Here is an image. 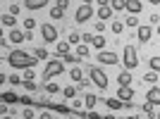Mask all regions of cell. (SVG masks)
Returning a JSON list of instances; mask_svg holds the SVG:
<instances>
[{
  "mask_svg": "<svg viewBox=\"0 0 160 119\" xmlns=\"http://www.w3.org/2000/svg\"><path fill=\"white\" fill-rule=\"evenodd\" d=\"M7 62H10V67H14V69H33L36 62H38V57L24 53V50H12V53L7 55Z\"/></svg>",
  "mask_w": 160,
  "mask_h": 119,
  "instance_id": "obj_1",
  "label": "cell"
},
{
  "mask_svg": "<svg viewBox=\"0 0 160 119\" xmlns=\"http://www.w3.org/2000/svg\"><path fill=\"white\" fill-rule=\"evenodd\" d=\"M65 72V64H62L60 60H50L46 64V69H43V79H53V76H58V74H62Z\"/></svg>",
  "mask_w": 160,
  "mask_h": 119,
  "instance_id": "obj_2",
  "label": "cell"
},
{
  "mask_svg": "<svg viewBox=\"0 0 160 119\" xmlns=\"http://www.w3.org/2000/svg\"><path fill=\"white\" fill-rule=\"evenodd\" d=\"M136 64H139L136 48H134V45H124V69H134Z\"/></svg>",
  "mask_w": 160,
  "mask_h": 119,
  "instance_id": "obj_3",
  "label": "cell"
},
{
  "mask_svg": "<svg viewBox=\"0 0 160 119\" xmlns=\"http://www.w3.org/2000/svg\"><path fill=\"white\" fill-rule=\"evenodd\" d=\"M91 81H93L98 88H108V76H105V72H100L98 67H91Z\"/></svg>",
  "mask_w": 160,
  "mask_h": 119,
  "instance_id": "obj_4",
  "label": "cell"
},
{
  "mask_svg": "<svg viewBox=\"0 0 160 119\" xmlns=\"http://www.w3.org/2000/svg\"><path fill=\"white\" fill-rule=\"evenodd\" d=\"M91 17H93V7H91V5H81L79 10L74 12V19L79 21V24H86Z\"/></svg>",
  "mask_w": 160,
  "mask_h": 119,
  "instance_id": "obj_5",
  "label": "cell"
},
{
  "mask_svg": "<svg viewBox=\"0 0 160 119\" xmlns=\"http://www.w3.org/2000/svg\"><path fill=\"white\" fill-rule=\"evenodd\" d=\"M41 36H43V40L53 43V40H58V29H55L53 24H43V26H41Z\"/></svg>",
  "mask_w": 160,
  "mask_h": 119,
  "instance_id": "obj_6",
  "label": "cell"
},
{
  "mask_svg": "<svg viewBox=\"0 0 160 119\" xmlns=\"http://www.w3.org/2000/svg\"><path fill=\"white\" fill-rule=\"evenodd\" d=\"M98 60L103 62V64H117V62H120V57H117L115 53H110V50H108V53H105V50H100Z\"/></svg>",
  "mask_w": 160,
  "mask_h": 119,
  "instance_id": "obj_7",
  "label": "cell"
},
{
  "mask_svg": "<svg viewBox=\"0 0 160 119\" xmlns=\"http://www.w3.org/2000/svg\"><path fill=\"white\" fill-rule=\"evenodd\" d=\"M136 36H139V40H141V43H148V40H151V36H153V29L148 26V24H143V26H139Z\"/></svg>",
  "mask_w": 160,
  "mask_h": 119,
  "instance_id": "obj_8",
  "label": "cell"
},
{
  "mask_svg": "<svg viewBox=\"0 0 160 119\" xmlns=\"http://www.w3.org/2000/svg\"><path fill=\"white\" fill-rule=\"evenodd\" d=\"M124 10H127L129 14H139L141 10H143V2H141V0H127Z\"/></svg>",
  "mask_w": 160,
  "mask_h": 119,
  "instance_id": "obj_9",
  "label": "cell"
},
{
  "mask_svg": "<svg viewBox=\"0 0 160 119\" xmlns=\"http://www.w3.org/2000/svg\"><path fill=\"white\" fill-rule=\"evenodd\" d=\"M117 98H120L122 102H129V100L134 98V91H132V86H120V91H117Z\"/></svg>",
  "mask_w": 160,
  "mask_h": 119,
  "instance_id": "obj_10",
  "label": "cell"
},
{
  "mask_svg": "<svg viewBox=\"0 0 160 119\" xmlns=\"http://www.w3.org/2000/svg\"><path fill=\"white\" fill-rule=\"evenodd\" d=\"M46 5H48V0H24L27 10H43Z\"/></svg>",
  "mask_w": 160,
  "mask_h": 119,
  "instance_id": "obj_11",
  "label": "cell"
},
{
  "mask_svg": "<svg viewBox=\"0 0 160 119\" xmlns=\"http://www.w3.org/2000/svg\"><path fill=\"white\" fill-rule=\"evenodd\" d=\"M146 100L148 102H153V105H160V88H151V91L146 93Z\"/></svg>",
  "mask_w": 160,
  "mask_h": 119,
  "instance_id": "obj_12",
  "label": "cell"
},
{
  "mask_svg": "<svg viewBox=\"0 0 160 119\" xmlns=\"http://www.w3.org/2000/svg\"><path fill=\"white\" fill-rule=\"evenodd\" d=\"M24 40H29L27 38V33H22V31H10V43H24Z\"/></svg>",
  "mask_w": 160,
  "mask_h": 119,
  "instance_id": "obj_13",
  "label": "cell"
},
{
  "mask_svg": "<svg viewBox=\"0 0 160 119\" xmlns=\"http://www.w3.org/2000/svg\"><path fill=\"white\" fill-rule=\"evenodd\" d=\"M117 81H120V86H129V83H132V74H129V69H122L120 76H117Z\"/></svg>",
  "mask_w": 160,
  "mask_h": 119,
  "instance_id": "obj_14",
  "label": "cell"
},
{
  "mask_svg": "<svg viewBox=\"0 0 160 119\" xmlns=\"http://www.w3.org/2000/svg\"><path fill=\"white\" fill-rule=\"evenodd\" d=\"M58 55H60V57L72 55V53H69V40H60V43H58Z\"/></svg>",
  "mask_w": 160,
  "mask_h": 119,
  "instance_id": "obj_15",
  "label": "cell"
},
{
  "mask_svg": "<svg viewBox=\"0 0 160 119\" xmlns=\"http://www.w3.org/2000/svg\"><path fill=\"white\" fill-rule=\"evenodd\" d=\"M77 57L79 60H84V57H88V43H79V45H77Z\"/></svg>",
  "mask_w": 160,
  "mask_h": 119,
  "instance_id": "obj_16",
  "label": "cell"
},
{
  "mask_svg": "<svg viewBox=\"0 0 160 119\" xmlns=\"http://www.w3.org/2000/svg\"><path fill=\"white\" fill-rule=\"evenodd\" d=\"M17 100H22L19 95H14V93H2V102H5V105H12V102H17Z\"/></svg>",
  "mask_w": 160,
  "mask_h": 119,
  "instance_id": "obj_17",
  "label": "cell"
},
{
  "mask_svg": "<svg viewBox=\"0 0 160 119\" xmlns=\"http://www.w3.org/2000/svg\"><path fill=\"white\" fill-rule=\"evenodd\" d=\"M105 105L110 107V110H120V107L124 105V102H122L120 98H108V100H105Z\"/></svg>",
  "mask_w": 160,
  "mask_h": 119,
  "instance_id": "obj_18",
  "label": "cell"
},
{
  "mask_svg": "<svg viewBox=\"0 0 160 119\" xmlns=\"http://www.w3.org/2000/svg\"><path fill=\"white\" fill-rule=\"evenodd\" d=\"M110 14H112V7H100L98 10V19L105 21V19H110Z\"/></svg>",
  "mask_w": 160,
  "mask_h": 119,
  "instance_id": "obj_19",
  "label": "cell"
},
{
  "mask_svg": "<svg viewBox=\"0 0 160 119\" xmlns=\"http://www.w3.org/2000/svg\"><path fill=\"white\" fill-rule=\"evenodd\" d=\"M50 17H53V19H62V17H65V10H62L60 5L50 7Z\"/></svg>",
  "mask_w": 160,
  "mask_h": 119,
  "instance_id": "obj_20",
  "label": "cell"
},
{
  "mask_svg": "<svg viewBox=\"0 0 160 119\" xmlns=\"http://www.w3.org/2000/svg\"><path fill=\"white\" fill-rule=\"evenodd\" d=\"M96 102H98V95H93V93H86V110H93Z\"/></svg>",
  "mask_w": 160,
  "mask_h": 119,
  "instance_id": "obj_21",
  "label": "cell"
},
{
  "mask_svg": "<svg viewBox=\"0 0 160 119\" xmlns=\"http://www.w3.org/2000/svg\"><path fill=\"white\" fill-rule=\"evenodd\" d=\"M14 24H17V19H14V14H2V26H10V29H12Z\"/></svg>",
  "mask_w": 160,
  "mask_h": 119,
  "instance_id": "obj_22",
  "label": "cell"
},
{
  "mask_svg": "<svg viewBox=\"0 0 160 119\" xmlns=\"http://www.w3.org/2000/svg\"><path fill=\"white\" fill-rule=\"evenodd\" d=\"M69 79H74L77 83H79V81H84V74H81V69H79V67H74L72 72H69Z\"/></svg>",
  "mask_w": 160,
  "mask_h": 119,
  "instance_id": "obj_23",
  "label": "cell"
},
{
  "mask_svg": "<svg viewBox=\"0 0 160 119\" xmlns=\"http://www.w3.org/2000/svg\"><path fill=\"white\" fill-rule=\"evenodd\" d=\"M148 67H151V72H160V57H151Z\"/></svg>",
  "mask_w": 160,
  "mask_h": 119,
  "instance_id": "obj_24",
  "label": "cell"
},
{
  "mask_svg": "<svg viewBox=\"0 0 160 119\" xmlns=\"http://www.w3.org/2000/svg\"><path fill=\"white\" fill-rule=\"evenodd\" d=\"M143 114H146V117H155V112H153V102H143Z\"/></svg>",
  "mask_w": 160,
  "mask_h": 119,
  "instance_id": "obj_25",
  "label": "cell"
},
{
  "mask_svg": "<svg viewBox=\"0 0 160 119\" xmlns=\"http://www.w3.org/2000/svg\"><path fill=\"white\" fill-rule=\"evenodd\" d=\"M124 5H127V0H110V7H112V10H124Z\"/></svg>",
  "mask_w": 160,
  "mask_h": 119,
  "instance_id": "obj_26",
  "label": "cell"
},
{
  "mask_svg": "<svg viewBox=\"0 0 160 119\" xmlns=\"http://www.w3.org/2000/svg\"><path fill=\"white\" fill-rule=\"evenodd\" d=\"M79 43H81V36L77 31H72L69 33V45H79Z\"/></svg>",
  "mask_w": 160,
  "mask_h": 119,
  "instance_id": "obj_27",
  "label": "cell"
},
{
  "mask_svg": "<svg viewBox=\"0 0 160 119\" xmlns=\"http://www.w3.org/2000/svg\"><path fill=\"white\" fill-rule=\"evenodd\" d=\"M33 55H36L38 60H48V50H46V48H36V50H33Z\"/></svg>",
  "mask_w": 160,
  "mask_h": 119,
  "instance_id": "obj_28",
  "label": "cell"
},
{
  "mask_svg": "<svg viewBox=\"0 0 160 119\" xmlns=\"http://www.w3.org/2000/svg\"><path fill=\"white\" fill-rule=\"evenodd\" d=\"M93 45H96V48H100V50L105 48V38H103L100 33H98V36H93Z\"/></svg>",
  "mask_w": 160,
  "mask_h": 119,
  "instance_id": "obj_29",
  "label": "cell"
},
{
  "mask_svg": "<svg viewBox=\"0 0 160 119\" xmlns=\"http://www.w3.org/2000/svg\"><path fill=\"white\" fill-rule=\"evenodd\" d=\"M143 81H146V83H155V81H158V72H148L146 76H143Z\"/></svg>",
  "mask_w": 160,
  "mask_h": 119,
  "instance_id": "obj_30",
  "label": "cell"
},
{
  "mask_svg": "<svg viewBox=\"0 0 160 119\" xmlns=\"http://www.w3.org/2000/svg\"><path fill=\"white\" fill-rule=\"evenodd\" d=\"M110 29H112V33H122V31H124V24H122V21H112Z\"/></svg>",
  "mask_w": 160,
  "mask_h": 119,
  "instance_id": "obj_31",
  "label": "cell"
},
{
  "mask_svg": "<svg viewBox=\"0 0 160 119\" xmlns=\"http://www.w3.org/2000/svg\"><path fill=\"white\" fill-rule=\"evenodd\" d=\"M124 24H127V26H132V29H134V26H139V19H136V14H129Z\"/></svg>",
  "mask_w": 160,
  "mask_h": 119,
  "instance_id": "obj_32",
  "label": "cell"
},
{
  "mask_svg": "<svg viewBox=\"0 0 160 119\" xmlns=\"http://www.w3.org/2000/svg\"><path fill=\"white\" fill-rule=\"evenodd\" d=\"M10 83H12V86H19V83H24V76H17V74H12V76H10Z\"/></svg>",
  "mask_w": 160,
  "mask_h": 119,
  "instance_id": "obj_33",
  "label": "cell"
},
{
  "mask_svg": "<svg viewBox=\"0 0 160 119\" xmlns=\"http://www.w3.org/2000/svg\"><path fill=\"white\" fill-rule=\"evenodd\" d=\"M46 88H48V93H58V91H60L55 81H46Z\"/></svg>",
  "mask_w": 160,
  "mask_h": 119,
  "instance_id": "obj_34",
  "label": "cell"
},
{
  "mask_svg": "<svg viewBox=\"0 0 160 119\" xmlns=\"http://www.w3.org/2000/svg\"><path fill=\"white\" fill-rule=\"evenodd\" d=\"M24 88H27V91L31 93L33 88H36V83H33V79H24Z\"/></svg>",
  "mask_w": 160,
  "mask_h": 119,
  "instance_id": "obj_35",
  "label": "cell"
},
{
  "mask_svg": "<svg viewBox=\"0 0 160 119\" xmlns=\"http://www.w3.org/2000/svg\"><path fill=\"white\" fill-rule=\"evenodd\" d=\"M74 95H77V88L67 86V88H65V98H74Z\"/></svg>",
  "mask_w": 160,
  "mask_h": 119,
  "instance_id": "obj_36",
  "label": "cell"
},
{
  "mask_svg": "<svg viewBox=\"0 0 160 119\" xmlns=\"http://www.w3.org/2000/svg\"><path fill=\"white\" fill-rule=\"evenodd\" d=\"M33 26H36V19H24V29H27V31H31Z\"/></svg>",
  "mask_w": 160,
  "mask_h": 119,
  "instance_id": "obj_37",
  "label": "cell"
},
{
  "mask_svg": "<svg viewBox=\"0 0 160 119\" xmlns=\"http://www.w3.org/2000/svg\"><path fill=\"white\" fill-rule=\"evenodd\" d=\"M22 102H24V105H27V107L36 105V100H33V98H29V95H24V98H22Z\"/></svg>",
  "mask_w": 160,
  "mask_h": 119,
  "instance_id": "obj_38",
  "label": "cell"
},
{
  "mask_svg": "<svg viewBox=\"0 0 160 119\" xmlns=\"http://www.w3.org/2000/svg\"><path fill=\"white\" fill-rule=\"evenodd\" d=\"M105 31V21H96V33H103Z\"/></svg>",
  "mask_w": 160,
  "mask_h": 119,
  "instance_id": "obj_39",
  "label": "cell"
},
{
  "mask_svg": "<svg viewBox=\"0 0 160 119\" xmlns=\"http://www.w3.org/2000/svg\"><path fill=\"white\" fill-rule=\"evenodd\" d=\"M88 119H103V114L93 112V110H88Z\"/></svg>",
  "mask_w": 160,
  "mask_h": 119,
  "instance_id": "obj_40",
  "label": "cell"
},
{
  "mask_svg": "<svg viewBox=\"0 0 160 119\" xmlns=\"http://www.w3.org/2000/svg\"><path fill=\"white\" fill-rule=\"evenodd\" d=\"M81 40H86V43H93V36H91V33H84V36H81Z\"/></svg>",
  "mask_w": 160,
  "mask_h": 119,
  "instance_id": "obj_41",
  "label": "cell"
},
{
  "mask_svg": "<svg viewBox=\"0 0 160 119\" xmlns=\"http://www.w3.org/2000/svg\"><path fill=\"white\" fill-rule=\"evenodd\" d=\"M24 119H33V112H31V107H27V112H24Z\"/></svg>",
  "mask_w": 160,
  "mask_h": 119,
  "instance_id": "obj_42",
  "label": "cell"
},
{
  "mask_svg": "<svg viewBox=\"0 0 160 119\" xmlns=\"http://www.w3.org/2000/svg\"><path fill=\"white\" fill-rule=\"evenodd\" d=\"M19 12V5H10V14H17Z\"/></svg>",
  "mask_w": 160,
  "mask_h": 119,
  "instance_id": "obj_43",
  "label": "cell"
},
{
  "mask_svg": "<svg viewBox=\"0 0 160 119\" xmlns=\"http://www.w3.org/2000/svg\"><path fill=\"white\" fill-rule=\"evenodd\" d=\"M72 107H74V110H79V107H81V100H79V98H74V102H72Z\"/></svg>",
  "mask_w": 160,
  "mask_h": 119,
  "instance_id": "obj_44",
  "label": "cell"
},
{
  "mask_svg": "<svg viewBox=\"0 0 160 119\" xmlns=\"http://www.w3.org/2000/svg\"><path fill=\"white\" fill-rule=\"evenodd\" d=\"M41 119H58V117H53L50 112H43V114H41Z\"/></svg>",
  "mask_w": 160,
  "mask_h": 119,
  "instance_id": "obj_45",
  "label": "cell"
},
{
  "mask_svg": "<svg viewBox=\"0 0 160 119\" xmlns=\"http://www.w3.org/2000/svg\"><path fill=\"white\" fill-rule=\"evenodd\" d=\"M98 5L100 7H110V0H98Z\"/></svg>",
  "mask_w": 160,
  "mask_h": 119,
  "instance_id": "obj_46",
  "label": "cell"
},
{
  "mask_svg": "<svg viewBox=\"0 0 160 119\" xmlns=\"http://www.w3.org/2000/svg\"><path fill=\"white\" fill-rule=\"evenodd\" d=\"M148 2H151V5H160V0H148Z\"/></svg>",
  "mask_w": 160,
  "mask_h": 119,
  "instance_id": "obj_47",
  "label": "cell"
},
{
  "mask_svg": "<svg viewBox=\"0 0 160 119\" xmlns=\"http://www.w3.org/2000/svg\"><path fill=\"white\" fill-rule=\"evenodd\" d=\"M103 119H115V117H112V114H105V117H103Z\"/></svg>",
  "mask_w": 160,
  "mask_h": 119,
  "instance_id": "obj_48",
  "label": "cell"
},
{
  "mask_svg": "<svg viewBox=\"0 0 160 119\" xmlns=\"http://www.w3.org/2000/svg\"><path fill=\"white\" fill-rule=\"evenodd\" d=\"M81 2H84V5H88V2H93V0H81Z\"/></svg>",
  "mask_w": 160,
  "mask_h": 119,
  "instance_id": "obj_49",
  "label": "cell"
},
{
  "mask_svg": "<svg viewBox=\"0 0 160 119\" xmlns=\"http://www.w3.org/2000/svg\"><path fill=\"white\" fill-rule=\"evenodd\" d=\"M2 119H12V117H7V114H2Z\"/></svg>",
  "mask_w": 160,
  "mask_h": 119,
  "instance_id": "obj_50",
  "label": "cell"
},
{
  "mask_svg": "<svg viewBox=\"0 0 160 119\" xmlns=\"http://www.w3.org/2000/svg\"><path fill=\"white\" fill-rule=\"evenodd\" d=\"M127 119H139V117H127Z\"/></svg>",
  "mask_w": 160,
  "mask_h": 119,
  "instance_id": "obj_51",
  "label": "cell"
},
{
  "mask_svg": "<svg viewBox=\"0 0 160 119\" xmlns=\"http://www.w3.org/2000/svg\"><path fill=\"white\" fill-rule=\"evenodd\" d=\"M158 36H160V24H158Z\"/></svg>",
  "mask_w": 160,
  "mask_h": 119,
  "instance_id": "obj_52",
  "label": "cell"
},
{
  "mask_svg": "<svg viewBox=\"0 0 160 119\" xmlns=\"http://www.w3.org/2000/svg\"><path fill=\"white\" fill-rule=\"evenodd\" d=\"M158 119H160V117H158Z\"/></svg>",
  "mask_w": 160,
  "mask_h": 119,
  "instance_id": "obj_53",
  "label": "cell"
}]
</instances>
